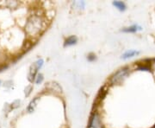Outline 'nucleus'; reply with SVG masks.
Segmentation results:
<instances>
[{
    "mask_svg": "<svg viewBox=\"0 0 155 128\" xmlns=\"http://www.w3.org/2000/svg\"><path fill=\"white\" fill-rule=\"evenodd\" d=\"M46 27V19L40 14L30 15L25 23V31L31 36H37L43 32Z\"/></svg>",
    "mask_w": 155,
    "mask_h": 128,
    "instance_id": "obj_1",
    "label": "nucleus"
},
{
    "mask_svg": "<svg viewBox=\"0 0 155 128\" xmlns=\"http://www.w3.org/2000/svg\"><path fill=\"white\" fill-rule=\"evenodd\" d=\"M129 68L128 67H123L119 69L118 71H116L110 78V83L113 85H119L122 82H123V81L127 78L129 74Z\"/></svg>",
    "mask_w": 155,
    "mask_h": 128,
    "instance_id": "obj_2",
    "label": "nucleus"
},
{
    "mask_svg": "<svg viewBox=\"0 0 155 128\" xmlns=\"http://www.w3.org/2000/svg\"><path fill=\"white\" fill-rule=\"evenodd\" d=\"M89 128H104L103 126V123H102V119L100 117L99 113L94 112L91 117H90V120H89L88 124Z\"/></svg>",
    "mask_w": 155,
    "mask_h": 128,
    "instance_id": "obj_3",
    "label": "nucleus"
},
{
    "mask_svg": "<svg viewBox=\"0 0 155 128\" xmlns=\"http://www.w3.org/2000/svg\"><path fill=\"white\" fill-rule=\"evenodd\" d=\"M150 60H148V62H147V60H144L142 61V63H138L137 64V69L140 70V71H151L152 67H151V64L150 63Z\"/></svg>",
    "mask_w": 155,
    "mask_h": 128,
    "instance_id": "obj_4",
    "label": "nucleus"
},
{
    "mask_svg": "<svg viewBox=\"0 0 155 128\" xmlns=\"http://www.w3.org/2000/svg\"><path fill=\"white\" fill-rule=\"evenodd\" d=\"M141 27L139 26V25H132L130 27H127V28H124L122 29L123 32H126V33H135L136 31L140 30Z\"/></svg>",
    "mask_w": 155,
    "mask_h": 128,
    "instance_id": "obj_5",
    "label": "nucleus"
},
{
    "mask_svg": "<svg viewBox=\"0 0 155 128\" xmlns=\"http://www.w3.org/2000/svg\"><path fill=\"white\" fill-rule=\"evenodd\" d=\"M139 54H140V52H139V51H136V50H128V51L125 52V53L122 55V58H123V59H127V58H130V57L137 56Z\"/></svg>",
    "mask_w": 155,
    "mask_h": 128,
    "instance_id": "obj_6",
    "label": "nucleus"
},
{
    "mask_svg": "<svg viewBox=\"0 0 155 128\" xmlns=\"http://www.w3.org/2000/svg\"><path fill=\"white\" fill-rule=\"evenodd\" d=\"M113 5L116 6V8L121 11H124L126 10V5L122 1H114Z\"/></svg>",
    "mask_w": 155,
    "mask_h": 128,
    "instance_id": "obj_7",
    "label": "nucleus"
},
{
    "mask_svg": "<svg viewBox=\"0 0 155 128\" xmlns=\"http://www.w3.org/2000/svg\"><path fill=\"white\" fill-rule=\"evenodd\" d=\"M76 43H77V37L75 36H71L66 40L65 46H71V45L75 44Z\"/></svg>",
    "mask_w": 155,
    "mask_h": 128,
    "instance_id": "obj_8",
    "label": "nucleus"
},
{
    "mask_svg": "<svg viewBox=\"0 0 155 128\" xmlns=\"http://www.w3.org/2000/svg\"><path fill=\"white\" fill-rule=\"evenodd\" d=\"M106 94H107V90L104 89V88H103L100 90L99 94L97 95V100L98 101V100H102L104 97H105Z\"/></svg>",
    "mask_w": 155,
    "mask_h": 128,
    "instance_id": "obj_9",
    "label": "nucleus"
},
{
    "mask_svg": "<svg viewBox=\"0 0 155 128\" xmlns=\"http://www.w3.org/2000/svg\"><path fill=\"white\" fill-rule=\"evenodd\" d=\"M37 100H38V98H35V100H32L31 102H30V104H29V106L28 107V111L29 112H33L35 110V107L36 106V102H37Z\"/></svg>",
    "mask_w": 155,
    "mask_h": 128,
    "instance_id": "obj_10",
    "label": "nucleus"
},
{
    "mask_svg": "<svg viewBox=\"0 0 155 128\" xmlns=\"http://www.w3.org/2000/svg\"><path fill=\"white\" fill-rule=\"evenodd\" d=\"M42 81H43V75H42L41 74H39L38 75H37V78L35 80V82L37 84H39L41 83Z\"/></svg>",
    "mask_w": 155,
    "mask_h": 128,
    "instance_id": "obj_11",
    "label": "nucleus"
},
{
    "mask_svg": "<svg viewBox=\"0 0 155 128\" xmlns=\"http://www.w3.org/2000/svg\"><path fill=\"white\" fill-rule=\"evenodd\" d=\"M96 59V56H94V55H90V56H88V60H90V61H93V60H95Z\"/></svg>",
    "mask_w": 155,
    "mask_h": 128,
    "instance_id": "obj_12",
    "label": "nucleus"
},
{
    "mask_svg": "<svg viewBox=\"0 0 155 128\" xmlns=\"http://www.w3.org/2000/svg\"><path fill=\"white\" fill-rule=\"evenodd\" d=\"M153 128H155V125H154V126H153Z\"/></svg>",
    "mask_w": 155,
    "mask_h": 128,
    "instance_id": "obj_13",
    "label": "nucleus"
},
{
    "mask_svg": "<svg viewBox=\"0 0 155 128\" xmlns=\"http://www.w3.org/2000/svg\"><path fill=\"white\" fill-rule=\"evenodd\" d=\"M154 61H155V59H154Z\"/></svg>",
    "mask_w": 155,
    "mask_h": 128,
    "instance_id": "obj_14",
    "label": "nucleus"
}]
</instances>
